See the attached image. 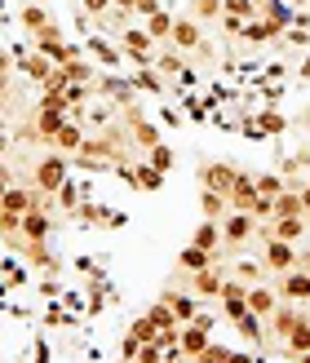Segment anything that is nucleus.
Returning <instances> with one entry per match:
<instances>
[{
    "instance_id": "obj_1",
    "label": "nucleus",
    "mask_w": 310,
    "mask_h": 363,
    "mask_svg": "<svg viewBox=\"0 0 310 363\" xmlns=\"http://www.w3.org/2000/svg\"><path fill=\"white\" fill-rule=\"evenodd\" d=\"M297 252L301 244H284V240H258V257L266 266V275L275 279V275H288V270L297 266Z\"/></svg>"
},
{
    "instance_id": "obj_2",
    "label": "nucleus",
    "mask_w": 310,
    "mask_h": 363,
    "mask_svg": "<svg viewBox=\"0 0 310 363\" xmlns=\"http://www.w3.org/2000/svg\"><path fill=\"white\" fill-rule=\"evenodd\" d=\"M235 177H240V169L226 164V160H204V164H199V186H204V191L226 195L235 186Z\"/></svg>"
},
{
    "instance_id": "obj_3",
    "label": "nucleus",
    "mask_w": 310,
    "mask_h": 363,
    "mask_svg": "<svg viewBox=\"0 0 310 363\" xmlns=\"http://www.w3.org/2000/svg\"><path fill=\"white\" fill-rule=\"evenodd\" d=\"M244 301H248V311L258 315V319H266L279 306V293H275V284H270V279H262V284H248L244 288Z\"/></svg>"
},
{
    "instance_id": "obj_4",
    "label": "nucleus",
    "mask_w": 310,
    "mask_h": 363,
    "mask_svg": "<svg viewBox=\"0 0 310 363\" xmlns=\"http://www.w3.org/2000/svg\"><path fill=\"white\" fill-rule=\"evenodd\" d=\"M187 13L195 18L199 27H204V23H217V18H222V0H187Z\"/></svg>"
},
{
    "instance_id": "obj_5",
    "label": "nucleus",
    "mask_w": 310,
    "mask_h": 363,
    "mask_svg": "<svg viewBox=\"0 0 310 363\" xmlns=\"http://www.w3.org/2000/svg\"><path fill=\"white\" fill-rule=\"evenodd\" d=\"M199 213H204L209 222H222V217L231 213V208H226V195H217V191H199Z\"/></svg>"
},
{
    "instance_id": "obj_6",
    "label": "nucleus",
    "mask_w": 310,
    "mask_h": 363,
    "mask_svg": "<svg viewBox=\"0 0 310 363\" xmlns=\"http://www.w3.org/2000/svg\"><path fill=\"white\" fill-rule=\"evenodd\" d=\"M0 71H13V58H9L5 49H0Z\"/></svg>"
},
{
    "instance_id": "obj_7",
    "label": "nucleus",
    "mask_w": 310,
    "mask_h": 363,
    "mask_svg": "<svg viewBox=\"0 0 310 363\" xmlns=\"http://www.w3.org/2000/svg\"><path fill=\"white\" fill-rule=\"evenodd\" d=\"M284 5H310V0H284Z\"/></svg>"
},
{
    "instance_id": "obj_8",
    "label": "nucleus",
    "mask_w": 310,
    "mask_h": 363,
    "mask_svg": "<svg viewBox=\"0 0 310 363\" xmlns=\"http://www.w3.org/2000/svg\"><path fill=\"white\" fill-rule=\"evenodd\" d=\"M293 363H310V350H306V354H301V359H293Z\"/></svg>"
},
{
    "instance_id": "obj_9",
    "label": "nucleus",
    "mask_w": 310,
    "mask_h": 363,
    "mask_svg": "<svg viewBox=\"0 0 310 363\" xmlns=\"http://www.w3.org/2000/svg\"><path fill=\"white\" fill-rule=\"evenodd\" d=\"M164 363H169V359H164Z\"/></svg>"
}]
</instances>
